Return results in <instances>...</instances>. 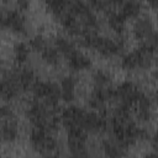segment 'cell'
I'll use <instances>...</instances> for the list:
<instances>
[{
    "instance_id": "7c38bea8",
    "label": "cell",
    "mask_w": 158,
    "mask_h": 158,
    "mask_svg": "<svg viewBox=\"0 0 158 158\" xmlns=\"http://www.w3.org/2000/svg\"><path fill=\"white\" fill-rule=\"evenodd\" d=\"M104 151H105V154L109 156V157H117V156L122 154L116 147H114L109 142H104Z\"/></svg>"
},
{
    "instance_id": "2e32d148",
    "label": "cell",
    "mask_w": 158,
    "mask_h": 158,
    "mask_svg": "<svg viewBox=\"0 0 158 158\" xmlns=\"http://www.w3.org/2000/svg\"><path fill=\"white\" fill-rule=\"evenodd\" d=\"M60 85H62L63 90H73L74 85H75V81H74V79L72 77H65V78L62 79Z\"/></svg>"
},
{
    "instance_id": "44dd1931",
    "label": "cell",
    "mask_w": 158,
    "mask_h": 158,
    "mask_svg": "<svg viewBox=\"0 0 158 158\" xmlns=\"http://www.w3.org/2000/svg\"><path fill=\"white\" fill-rule=\"evenodd\" d=\"M43 144H44V149H47V151H53L56 148V146H57L56 141L52 137H46Z\"/></svg>"
},
{
    "instance_id": "ffe728a7",
    "label": "cell",
    "mask_w": 158,
    "mask_h": 158,
    "mask_svg": "<svg viewBox=\"0 0 158 158\" xmlns=\"http://www.w3.org/2000/svg\"><path fill=\"white\" fill-rule=\"evenodd\" d=\"M138 101V105H139V109H149L151 106V101L147 96H144L143 94L139 96V99L137 100Z\"/></svg>"
},
{
    "instance_id": "7402d4cb",
    "label": "cell",
    "mask_w": 158,
    "mask_h": 158,
    "mask_svg": "<svg viewBox=\"0 0 158 158\" xmlns=\"http://www.w3.org/2000/svg\"><path fill=\"white\" fill-rule=\"evenodd\" d=\"M60 98L64 101H72L74 99L73 90H63V91H60Z\"/></svg>"
},
{
    "instance_id": "4fadbf2b",
    "label": "cell",
    "mask_w": 158,
    "mask_h": 158,
    "mask_svg": "<svg viewBox=\"0 0 158 158\" xmlns=\"http://www.w3.org/2000/svg\"><path fill=\"white\" fill-rule=\"evenodd\" d=\"M30 44H31V47H32L33 49L40 51V49H43V48H44V40H43L42 36H35V37L31 40Z\"/></svg>"
},
{
    "instance_id": "e0dca14e",
    "label": "cell",
    "mask_w": 158,
    "mask_h": 158,
    "mask_svg": "<svg viewBox=\"0 0 158 158\" xmlns=\"http://www.w3.org/2000/svg\"><path fill=\"white\" fill-rule=\"evenodd\" d=\"M62 23H63V26H64L67 30H69L70 27H73L74 25H77V22H75V20H74V15H72V14L65 15V16L63 17V20H62Z\"/></svg>"
},
{
    "instance_id": "52a82bcc",
    "label": "cell",
    "mask_w": 158,
    "mask_h": 158,
    "mask_svg": "<svg viewBox=\"0 0 158 158\" xmlns=\"http://www.w3.org/2000/svg\"><path fill=\"white\" fill-rule=\"evenodd\" d=\"M15 53H16V60L19 63H22L27 59L28 56V47L25 43H17L15 46Z\"/></svg>"
},
{
    "instance_id": "cb8c5ba5",
    "label": "cell",
    "mask_w": 158,
    "mask_h": 158,
    "mask_svg": "<svg viewBox=\"0 0 158 158\" xmlns=\"http://www.w3.org/2000/svg\"><path fill=\"white\" fill-rule=\"evenodd\" d=\"M17 5L21 10H26L28 7V0H17Z\"/></svg>"
},
{
    "instance_id": "d4e9b609",
    "label": "cell",
    "mask_w": 158,
    "mask_h": 158,
    "mask_svg": "<svg viewBox=\"0 0 158 158\" xmlns=\"http://www.w3.org/2000/svg\"><path fill=\"white\" fill-rule=\"evenodd\" d=\"M148 2L151 4V6H152L153 9H156V6H157V0H148Z\"/></svg>"
},
{
    "instance_id": "4316f807",
    "label": "cell",
    "mask_w": 158,
    "mask_h": 158,
    "mask_svg": "<svg viewBox=\"0 0 158 158\" xmlns=\"http://www.w3.org/2000/svg\"><path fill=\"white\" fill-rule=\"evenodd\" d=\"M46 1H47V2H49V1H51V0H46Z\"/></svg>"
},
{
    "instance_id": "277c9868",
    "label": "cell",
    "mask_w": 158,
    "mask_h": 158,
    "mask_svg": "<svg viewBox=\"0 0 158 158\" xmlns=\"http://www.w3.org/2000/svg\"><path fill=\"white\" fill-rule=\"evenodd\" d=\"M151 30H152V26H151V22L149 21H147V20H139L136 23V27H135V36L137 38H143L146 36H149Z\"/></svg>"
},
{
    "instance_id": "3957f363",
    "label": "cell",
    "mask_w": 158,
    "mask_h": 158,
    "mask_svg": "<svg viewBox=\"0 0 158 158\" xmlns=\"http://www.w3.org/2000/svg\"><path fill=\"white\" fill-rule=\"evenodd\" d=\"M69 65L74 69H84V68L90 67V59L80 53L74 52L69 57Z\"/></svg>"
},
{
    "instance_id": "ba28073f",
    "label": "cell",
    "mask_w": 158,
    "mask_h": 158,
    "mask_svg": "<svg viewBox=\"0 0 158 158\" xmlns=\"http://www.w3.org/2000/svg\"><path fill=\"white\" fill-rule=\"evenodd\" d=\"M33 93L37 98H44L48 95L49 93V84L47 83H42V81H38L33 85Z\"/></svg>"
},
{
    "instance_id": "6da1fadb",
    "label": "cell",
    "mask_w": 158,
    "mask_h": 158,
    "mask_svg": "<svg viewBox=\"0 0 158 158\" xmlns=\"http://www.w3.org/2000/svg\"><path fill=\"white\" fill-rule=\"evenodd\" d=\"M17 136L16 122L14 120L7 118V121L0 127V138L4 142H12Z\"/></svg>"
},
{
    "instance_id": "8fae6325",
    "label": "cell",
    "mask_w": 158,
    "mask_h": 158,
    "mask_svg": "<svg viewBox=\"0 0 158 158\" xmlns=\"http://www.w3.org/2000/svg\"><path fill=\"white\" fill-rule=\"evenodd\" d=\"M109 23H110V26H111L116 32H122V30H123V22L118 21V19L116 17V14L110 16Z\"/></svg>"
},
{
    "instance_id": "8992f818",
    "label": "cell",
    "mask_w": 158,
    "mask_h": 158,
    "mask_svg": "<svg viewBox=\"0 0 158 158\" xmlns=\"http://www.w3.org/2000/svg\"><path fill=\"white\" fill-rule=\"evenodd\" d=\"M56 46H57V48H58L60 52H63L68 58L75 52V51H74V46H73L72 43H69L68 41H65L64 38H62V37H59V38L56 40Z\"/></svg>"
},
{
    "instance_id": "30bf717a",
    "label": "cell",
    "mask_w": 158,
    "mask_h": 158,
    "mask_svg": "<svg viewBox=\"0 0 158 158\" xmlns=\"http://www.w3.org/2000/svg\"><path fill=\"white\" fill-rule=\"evenodd\" d=\"M122 67L126 68V69H133V68L137 67V56H136L135 52L123 57V59H122Z\"/></svg>"
},
{
    "instance_id": "5bb4252c",
    "label": "cell",
    "mask_w": 158,
    "mask_h": 158,
    "mask_svg": "<svg viewBox=\"0 0 158 158\" xmlns=\"http://www.w3.org/2000/svg\"><path fill=\"white\" fill-rule=\"evenodd\" d=\"M94 81L100 86V85H104V84H106L107 81H109V77L104 73V72H101V70H99V72H96L95 74H94Z\"/></svg>"
},
{
    "instance_id": "d6986e66",
    "label": "cell",
    "mask_w": 158,
    "mask_h": 158,
    "mask_svg": "<svg viewBox=\"0 0 158 158\" xmlns=\"http://www.w3.org/2000/svg\"><path fill=\"white\" fill-rule=\"evenodd\" d=\"M12 116H14V112H12L10 106H1L0 107V117L7 120V118H10Z\"/></svg>"
},
{
    "instance_id": "603a6c76",
    "label": "cell",
    "mask_w": 158,
    "mask_h": 158,
    "mask_svg": "<svg viewBox=\"0 0 158 158\" xmlns=\"http://www.w3.org/2000/svg\"><path fill=\"white\" fill-rule=\"evenodd\" d=\"M149 117H151L149 109H139V111H138V118H139V120L147 121Z\"/></svg>"
},
{
    "instance_id": "5b68a950",
    "label": "cell",
    "mask_w": 158,
    "mask_h": 158,
    "mask_svg": "<svg viewBox=\"0 0 158 158\" xmlns=\"http://www.w3.org/2000/svg\"><path fill=\"white\" fill-rule=\"evenodd\" d=\"M139 9H141V4L138 0H128L123 6L122 12L125 14L126 17H135L138 15Z\"/></svg>"
},
{
    "instance_id": "9c48e42d",
    "label": "cell",
    "mask_w": 158,
    "mask_h": 158,
    "mask_svg": "<svg viewBox=\"0 0 158 158\" xmlns=\"http://www.w3.org/2000/svg\"><path fill=\"white\" fill-rule=\"evenodd\" d=\"M42 57L46 62H48L51 64H56L58 60V52L53 48H44L42 52Z\"/></svg>"
},
{
    "instance_id": "484cf974",
    "label": "cell",
    "mask_w": 158,
    "mask_h": 158,
    "mask_svg": "<svg viewBox=\"0 0 158 158\" xmlns=\"http://www.w3.org/2000/svg\"><path fill=\"white\" fill-rule=\"evenodd\" d=\"M109 2H114V4H121L123 0H107Z\"/></svg>"
},
{
    "instance_id": "83f0119b",
    "label": "cell",
    "mask_w": 158,
    "mask_h": 158,
    "mask_svg": "<svg viewBox=\"0 0 158 158\" xmlns=\"http://www.w3.org/2000/svg\"><path fill=\"white\" fill-rule=\"evenodd\" d=\"M0 67H1V63H0Z\"/></svg>"
},
{
    "instance_id": "9a60e30c",
    "label": "cell",
    "mask_w": 158,
    "mask_h": 158,
    "mask_svg": "<svg viewBox=\"0 0 158 158\" xmlns=\"http://www.w3.org/2000/svg\"><path fill=\"white\" fill-rule=\"evenodd\" d=\"M28 116L31 117V120L35 118V117H38V116H43V107H42L40 104H35V105L30 109Z\"/></svg>"
},
{
    "instance_id": "ac0fdd59",
    "label": "cell",
    "mask_w": 158,
    "mask_h": 158,
    "mask_svg": "<svg viewBox=\"0 0 158 158\" xmlns=\"http://www.w3.org/2000/svg\"><path fill=\"white\" fill-rule=\"evenodd\" d=\"M84 17H85V25H86L88 28H91V27H95L96 26V17L90 11H88L86 14H84Z\"/></svg>"
},
{
    "instance_id": "7a4b0ae2",
    "label": "cell",
    "mask_w": 158,
    "mask_h": 158,
    "mask_svg": "<svg viewBox=\"0 0 158 158\" xmlns=\"http://www.w3.org/2000/svg\"><path fill=\"white\" fill-rule=\"evenodd\" d=\"M17 88H19V85H16L14 83V80L5 79L0 83V96H2L6 100L12 99L17 94Z\"/></svg>"
}]
</instances>
